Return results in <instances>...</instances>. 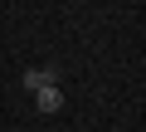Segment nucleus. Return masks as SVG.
I'll use <instances>...</instances> for the list:
<instances>
[{"label": "nucleus", "mask_w": 146, "mask_h": 132, "mask_svg": "<svg viewBox=\"0 0 146 132\" xmlns=\"http://www.w3.org/2000/svg\"><path fill=\"white\" fill-rule=\"evenodd\" d=\"M34 108H39V113H58V108H63V93H58V83L39 88V93H34Z\"/></svg>", "instance_id": "nucleus-1"}, {"label": "nucleus", "mask_w": 146, "mask_h": 132, "mask_svg": "<svg viewBox=\"0 0 146 132\" xmlns=\"http://www.w3.org/2000/svg\"><path fill=\"white\" fill-rule=\"evenodd\" d=\"M20 83H25L29 93H39V88H49V83H58V74H54V69H29V74H25Z\"/></svg>", "instance_id": "nucleus-2"}]
</instances>
